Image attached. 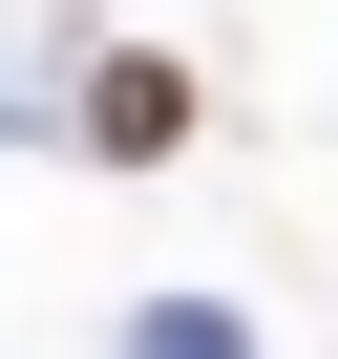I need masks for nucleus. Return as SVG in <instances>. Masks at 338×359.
<instances>
[{
    "instance_id": "nucleus-2",
    "label": "nucleus",
    "mask_w": 338,
    "mask_h": 359,
    "mask_svg": "<svg viewBox=\"0 0 338 359\" xmlns=\"http://www.w3.org/2000/svg\"><path fill=\"white\" fill-rule=\"evenodd\" d=\"M127 359H254V317H233V296H148V317H127Z\"/></svg>"
},
{
    "instance_id": "nucleus-1",
    "label": "nucleus",
    "mask_w": 338,
    "mask_h": 359,
    "mask_svg": "<svg viewBox=\"0 0 338 359\" xmlns=\"http://www.w3.org/2000/svg\"><path fill=\"white\" fill-rule=\"evenodd\" d=\"M85 148L106 169H169V148H191V64H169V43H106L85 64Z\"/></svg>"
}]
</instances>
